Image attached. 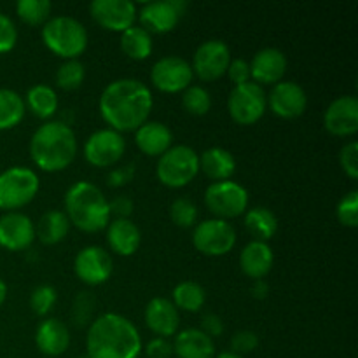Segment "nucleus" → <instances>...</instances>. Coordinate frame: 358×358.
<instances>
[{
    "label": "nucleus",
    "mask_w": 358,
    "mask_h": 358,
    "mask_svg": "<svg viewBox=\"0 0 358 358\" xmlns=\"http://www.w3.org/2000/svg\"><path fill=\"white\" fill-rule=\"evenodd\" d=\"M154 98L142 80L124 77L107 84L100 94L98 108L103 121L114 131H136L149 121Z\"/></svg>",
    "instance_id": "1"
},
{
    "label": "nucleus",
    "mask_w": 358,
    "mask_h": 358,
    "mask_svg": "<svg viewBox=\"0 0 358 358\" xmlns=\"http://www.w3.org/2000/svg\"><path fill=\"white\" fill-rule=\"evenodd\" d=\"M142 350L138 329L117 313H105L94 318L87 329V358H138Z\"/></svg>",
    "instance_id": "2"
},
{
    "label": "nucleus",
    "mask_w": 358,
    "mask_h": 358,
    "mask_svg": "<svg viewBox=\"0 0 358 358\" xmlns=\"http://www.w3.org/2000/svg\"><path fill=\"white\" fill-rule=\"evenodd\" d=\"M77 154L73 129L63 121H48L30 138V157L42 171H62L72 164Z\"/></svg>",
    "instance_id": "3"
},
{
    "label": "nucleus",
    "mask_w": 358,
    "mask_h": 358,
    "mask_svg": "<svg viewBox=\"0 0 358 358\" xmlns=\"http://www.w3.org/2000/svg\"><path fill=\"white\" fill-rule=\"evenodd\" d=\"M65 215L70 224L84 233L107 229L110 222L108 201L103 192L87 180L70 185L65 194Z\"/></svg>",
    "instance_id": "4"
},
{
    "label": "nucleus",
    "mask_w": 358,
    "mask_h": 358,
    "mask_svg": "<svg viewBox=\"0 0 358 358\" xmlns=\"http://www.w3.org/2000/svg\"><path fill=\"white\" fill-rule=\"evenodd\" d=\"M42 42L63 59H77L87 48V30L72 16L49 17L42 24Z\"/></svg>",
    "instance_id": "5"
},
{
    "label": "nucleus",
    "mask_w": 358,
    "mask_h": 358,
    "mask_svg": "<svg viewBox=\"0 0 358 358\" xmlns=\"http://www.w3.org/2000/svg\"><path fill=\"white\" fill-rule=\"evenodd\" d=\"M199 171V154L189 145H173L161 154L156 175L166 187L180 189L194 180Z\"/></svg>",
    "instance_id": "6"
},
{
    "label": "nucleus",
    "mask_w": 358,
    "mask_h": 358,
    "mask_svg": "<svg viewBox=\"0 0 358 358\" xmlns=\"http://www.w3.org/2000/svg\"><path fill=\"white\" fill-rule=\"evenodd\" d=\"M41 180L31 168L13 166L0 173V210L14 212L37 196Z\"/></svg>",
    "instance_id": "7"
},
{
    "label": "nucleus",
    "mask_w": 358,
    "mask_h": 358,
    "mask_svg": "<svg viewBox=\"0 0 358 358\" xmlns=\"http://www.w3.org/2000/svg\"><path fill=\"white\" fill-rule=\"evenodd\" d=\"M205 205L215 219H234L247 212L248 192L238 182H213L205 191Z\"/></svg>",
    "instance_id": "8"
},
{
    "label": "nucleus",
    "mask_w": 358,
    "mask_h": 358,
    "mask_svg": "<svg viewBox=\"0 0 358 358\" xmlns=\"http://www.w3.org/2000/svg\"><path fill=\"white\" fill-rule=\"evenodd\" d=\"M266 108H268V103H266L264 90L254 80L234 86L227 98V110L238 124H254L264 115Z\"/></svg>",
    "instance_id": "9"
},
{
    "label": "nucleus",
    "mask_w": 358,
    "mask_h": 358,
    "mask_svg": "<svg viewBox=\"0 0 358 358\" xmlns=\"http://www.w3.org/2000/svg\"><path fill=\"white\" fill-rule=\"evenodd\" d=\"M196 250L208 257H220L233 250L236 245V231L227 220L208 219L196 224L192 233Z\"/></svg>",
    "instance_id": "10"
},
{
    "label": "nucleus",
    "mask_w": 358,
    "mask_h": 358,
    "mask_svg": "<svg viewBox=\"0 0 358 358\" xmlns=\"http://www.w3.org/2000/svg\"><path fill=\"white\" fill-rule=\"evenodd\" d=\"M126 150V140L110 128L98 129L84 143V157L96 168H110L121 161Z\"/></svg>",
    "instance_id": "11"
},
{
    "label": "nucleus",
    "mask_w": 358,
    "mask_h": 358,
    "mask_svg": "<svg viewBox=\"0 0 358 358\" xmlns=\"http://www.w3.org/2000/svg\"><path fill=\"white\" fill-rule=\"evenodd\" d=\"M187 10L185 0H157L145 2L136 13L142 28L152 34H168L173 30Z\"/></svg>",
    "instance_id": "12"
},
{
    "label": "nucleus",
    "mask_w": 358,
    "mask_h": 358,
    "mask_svg": "<svg viewBox=\"0 0 358 358\" xmlns=\"http://www.w3.org/2000/svg\"><path fill=\"white\" fill-rule=\"evenodd\" d=\"M231 59L233 58H231V51L226 42L212 38V41L203 42L196 49L191 65L192 73H196L201 80L212 83L226 76Z\"/></svg>",
    "instance_id": "13"
},
{
    "label": "nucleus",
    "mask_w": 358,
    "mask_h": 358,
    "mask_svg": "<svg viewBox=\"0 0 358 358\" xmlns=\"http://www.w3.org/2000/svg\"><path fill=\"white\" fill-rule=\"evenodd\" d=\"M191 63L180 56H164L159 58L150 69V80L163 93H178L191 86L192 83Z\"/></svg>",
    "instance_id": "14"
},
{
    "label": "nucleus",
    "mask_w": 358,
    "mask_h": 358,
    "mask_svg": "<svg viewBox=\"0 0 358 358\" xmlns=\"http://www.w3.org/2000/svg\"><path fill=\"white\" fill-rule=\"evenodd\" d=\"M114 269L110 254L105 248L90 245L84 247L73 259V271L77 278L91 287H98L107 282Z\"/></svg>",
    "instance_id": "15"
},
{
    "label": "nucleus",
    "mask_w": 358,
    "mask_h": 358,
    "mask_svg": "<svg viewBox=\"0 0 358 358\" xmlns=\"http://www.w3.org/2000/svg\"><path fill=\"white\" fill-rule=\"evenodd\" d=\"M266 103L275 115L282 119H297L306 112L308 94L294 80H280L266 94Z\"/></svg>",
    "instance_id": "16"
},
{
    "label": "nucleus",
    "mask_w": 358,
    "mask_h": 358,
    "mask_svg": "<svg viewBox=\"0 0 358 358\" xmlns=\"http://www.w3.org/2000/svg\"><path fill=\"white\" fill-rule=\"evenodd\" d=\"M136 13L131 0H93L90 3L91 17L105 30L119 34L135 24Z\"/></svg>",
    "instance_id": "17"
},
{
    "label": "nucleus",
    "mask_w": 358,
    "mask_h": 358,
    "mask_svg": "<svg viewBox=\"0 0 358 358\" xmlns=\"http://www.w3.org/2000/svg\"><path fill=\"white\" fill-rule=\"evenodd\" d=\"M35 240V224L24 213L7 212L0 217V247L9 252L27 250Z\"/></svg>",
    "instance_id": "18"
},
{
    "label": "nucleus",
    "mask_w": 358,
    "mask_h": 358,
    "mask_svg": "<svg viewBox=\"0 0 358 358\" xmlns=\"http://www.w3.org/2000/svg\"><path fill=\"white\" fill-rule=\"evenodd\" d=\"M324 126L331 135L352 136L358 131V100L345 94L332 101L324 114Z\"/></svg>",
    "instance_id": "19"
},
{
    "label": "nucleus",
    "mask_w": 358,
    "mask_h": 358,
    "mask_svg": "<svg viewBox=\"0 0 358 358\" xmlns=\"http://www.w3.org/2000/svg\"><path fill=\"white\" fill-rule=\"evenodd\" d=\"M145 325L157 336V338H171L177 334L180 325V315L175 304L164 297H154L145 306Z\"/></svg>",
    "instance_id": "20"
},
{
    "label": "nucleus",
    "mask_w": 358,
    "mask_h": 358,
    "mask_svg": "<svg viewBox=\"0 0 358 358\" xmlns=\"http://www.w3.org/2000/svg\"><path fill=\"white\" fill-rule=\"evenodd\" d=\"M248 65L255 84H276L287 72V56L276 48H264L255 52Z\"/></svg>",
    "instance_id": "21"
},
{
    "label": "nucleus",
    "mask_w": 358,
    "mask_h": 358,
    "mask_svg": "<svg viewBox=\"0 0 358 358\" xmlns=\"http://www.w3.org/2000/svg\"><path fill=\"white\" fill-rule=\"evenodd\" d=\"M35 345L48 357H59L69 350L70 332L58 318H45L35 332Z\"/></svg>",
    "instance_id": "22"
},
{
    "label": "nucleus",
    "mask_w": 358,
    "mask_h": 358,
    "mask_svg": "<svg viewBox=\"0 0 358 358\" xmlns=\"http://www.w3.org/2000/svg\"><path fill=\"white\" fill-rule=\"evenodd\" d=\"M273 255L271 247L266 241H250L240 254V269L245 276L252 280H264L271 271Z\"/></svg>",
    "instance_id": "23"
},
{
    "label": "nucleus",
    "mask_w": 358,
    "mask_h": 358,
    "mask_svg": "<svg viewBox=\"0 0 358 358\" xmlns=\"http://www.w3.org/2000/svg\"><path fill=\"white\" fill-rule=\"evenodd\" d=\"M135 142L143 154L159 157L171 147L173 133L164 122L147 121L135 131Z\"/></svg>",
    "instance_id": "24"
},
{
    "label": "nucleus",
    "mask_w": 358,
    "mask_h": 358,
    "mask_svg": "<svg viewBox=\"0 0 358 358\" xmlns=\"http://www.w3.org/2000/svg\"><path fill=\"white\" fill-rule=\"evenodd\" d=\"M107 241L112 252L121 257H129L138 250L142 234L129 219H114L107 226Z\"/></svg>",
    "instance_id": "25"
},
{
    "label": "nucleus",
    "mask_w": 358,
    "mask_h": 358,
    "mask_svg": "<svg viewBox=\"0 0 358 358\" xmlns=\"http://www.w3.org/2000/svg\"><path fill=\"white\" fill-rule=\"evenodd\" d=\"M173 353L178 358H213L215 345L213 339L199 329H185L175 336Z\"/></svg>",
    "instance_id": "26"
},
{
    "label": "nucleus",
    "mask_w": 358,
    "mask_h": 358,
    "mask_svg": "<svg viewBox=\"0 0 358 358\" xmlns=\"http://www.w3.org/2000/svg\"><path fill=\"white\" fill-rule=\"evenodd\" d=\"M199 170L210 178V180L222 182L231 180L236 171V159L233 154L222 147H210L199 156Z\"/></svg>",
    "instance_id": "27"
},
{
    "label": "nucleus",
    "mask_w": 358,
    "mask_h": 358,
    "mask_svg": "<svg viewBox=\"0 0 358 358\" xmlns=\"http://www.w3.org/2000/svg\"><path fill=\"white\" fill-rule=\"evenodd\" d=\"M24 108L38 119H49L58 110V94L48 84H35L23 98Z\"/></svg>",
    "instance_id": "28"
},
{
    "label": "nucleus",
    "mask_w": 358,
    "mask_h": 358,
    "mask_svg": "<svg viewBox=\"0 0 358 358\" xmlns=\"http://www.w3.org/2000/svg\"><path fill=\"white\" fill-rule=\"evenodd\" d=\"M70 222L62 210H48L35 227V236L44 245H56L69 234Z\"/></svg>",
    "instance_id": "29"
},
{
    "label": "nucleus",
    "mask_w": 358,
    "mask_h": 358,
    "mask_svg": "<svg viewBox=\"0 0 358 358\" xmlns=\"http://www.w3.org/2000/svg\"><path fill=\"white\" fill-rule=\"evenodd\" d=\"M245 227L255 238V241H268L278 231V219L269 208L257 206V208H252L247 212Z\"/></svg>",
    "instance_id": "30"
},
{
    "label": "nucleus",
    "mask_w": 358,
    "mask_h": 358,
    "mask_svg": "<svg viewBox=\"0 0 358 358\" xmlns=\"http://www.w3.org/2000/svg\"><path fill=\"white\" fill-rule=\"evenodd\" d=\"M121 49L131 59L149 58L152 52V35L145 28L133 24L121 34Z\"/></svg>",
    "instance_id": "31"
},
{
    "label": "nucleus",
    "mask_w": 358,
    "mask_h": 358,
    "mask_svg": "<svg viewBox=\"0 0 358 358\" xmlns=\"http://www.w3.org/2000/svg\"><path fill=\"white\" fill-rule=\"evenodd\" d=\"M24 101L20 93L7 87H0V131L20 124L24 117Z\"/></svg>",
    "instance_id": "32"
},
{
    "label": "nucleus",
    "mask_w": 358,
    "mask_h": 358,
    "mask_svg": "<svg viewBox=\"0 0 358 358\" xmlns=\"http://www.w3.org/2000/svg\"><path fill=\"white\" fill-rule=\"evenodd\" d=\"M206 299L205 289H203L199 283L191 282V280H185V282H180L173 289V294H171V303L175 304L177 310L191 311V313H196L203 308Z\"/></svg>",
    "instance_id": "33"
},
{
    "label": "nucleus",
    "mask_w": 358,
    "mask_h": 358,
    "mask_svg": "<svg viewBox=\"0 0 358 358\" xmlns=\"http://www.w3.org/2000/svg\"><path fill=\"white\" fill-rule=\"evenodd\" d=\"M86 79V66L79 59H65L56 70V84L65 91L79 90Z\"/></svg>",
    "instance_id": "34"
},
{
    "label": "nucleus",
    "mask_w": 358,
    "mask_h": 358,
    "mask_svg": "<svg viewBox=\"0 0 358 358\" xmlns=\"http://www.w3.org/2000/svg\"><path fill=\"white\" fill-rule=\"evenodd\" d=\"M16 14L27 24H44L51 16V2L49 0H17Z\"/></svg>",
    "instance_id": "35"
},
{
    "label": "nucleus",
    "mask_w": 358,
    "mask_h": 358,
    "mask_svg": "<svg viewBox=\"0 0 358 358\" xmlns=\"http://www.w3.org/2000/svg\"><path fill=\"white\" fill-rule=\"evenodd\" d=\"M182 105L191 115H205L212 108V96L203 86H189L182 94Z\"/></svg>",
    "instance_id": "36"
},
{
    "label": "nucleus",
    "mask_w": 358,
    "mask_h": 358,
    "mask_svg": "<svg viewBox=\"0 0 358 358\" xmlns=\"http://www.w3.org/2000/svg\"><path fill=\"white\" fill-rule=\"evenodd\" d=\"M94 313H96V299L91 292H79L72 303L70 317L76 327H86L93 322Z\"/></svg>",
    "instance_id": "37"
},
{
    "label": "nucleus",
    "mask_w": 358,
    "mask_h": 358,
    "mask_svg": "<svg viewBox=\"0 0 358 358\" xmlns=\"http://www.w3.org/2000/svg\"><path fill=\"white\" fill-rule=\"evenodd\" d=\"M170 217L175 226L189 229V227H194L196 222H198V206L191 199L177 198L173 199L170 206Z\"/></svg>",
    "instance_id": "38"
},
{
    "label": "nucleus",
    "mask_w": 358,
    "mask_h": 358,
    "mask_svg": "<svg viewBox=\"0 0 358 358\" xmlns=\"http://www.w3.org/2000/svg\"><path fill=\"white\" fill-rule=\"evenodd\" d=\"M56 289L51 285H38L30 294V308L37 317L51 313L56 304Z\"/></svg>",
    "instance_id": "39"
},
{
    "label": "nucleus",
    "mask_w": 358,
    "mask_h": 358,
    "mask_svg": "<svg viewBox=\"0 0 358 358\" xmlns=\"http://www.w3.org/2000/svg\"><path fill=\"white\" fill-rule=\"evenodd\" d=\"M336 215L338 220L346 227H357L358 226V192L350 191L348 194L343 196L339 199L338 206H336Z\"/></svg>",
    "instance_id": "40"
},
{
    "label": "nucleus",
    "mask_w": 358,
    "mask_h": 358,
    "mask_svg": "<svg viewBox=\"0 0 358 358\" xmlns=\"http://www.w3.org/2000/svg\"><path fill=\"white\" fill-rule=\"evenodd\" d=\"M259 346V336L254 331H238L231 338V352L243 357L252 353Z\"/></svg>",
    "instance_id": "41"
},
{
    "label": "nucleus",
    "mask_w": 358,
    "mask_h": 358,
    "mask_svg": "<svg viewBox=\"0 0 358 358\" xmlns=\"http://www.w3.org/2000/svg\"><path fill=\"white\" fill-rule=\"evenodd\" d=\"M17 42V30L7 14L0 13V55L13 51Z\"/></svg>",
    "instance_id": "42"
},
{
    "label": "nucleus",
    "mask_w": 358,
    "mask_h": 358,
    "mask_svg": "<svg viewBox=\"0 0 358 358\" xmlns=\"http://www.w3.org/2000/svg\"><path fill=\"white\" fill-rule=\"evenodd\" d=\"M339 164L350 178H358V143L350 142L339 150Z\"/></svg>",
    "instance_id": "43"
},
{
    "label": "nucleus",
    "mask_w": 358,
    "mask_h": 358,
    "mask_svg": "<svg viewBox=\"0 0 358 358\" xmlns=\"http://www.w3.org/2000/svg\"><path fill=\"white\" fill-rule=\"evenodd\" d=\"M226 73L229 76L231 83H233L234 86H241V84H245L250 80V65H248L247 59H243V58L231 59Z\"/></svg>",
    "instance_id": "44"
},
{
    "label": "nucleus",
    "mask_w": 358,
    "mask_h": 358,
    "mask_svg": "<svg viewBox=\"0 0 358 358\" xmlns=\"http://www.w3.org/2000/svg\"><path fill=\"white\" fill-rule=\"evenodd\" d=\"M145 355L149 358H171L173 345L164 338H154L147 343Z\"/></svg>",
    "instance_id": "45"
},
{
    "label": "nucleus",
    "mask_w": 358,
    "mask_h": 358,
    "mask_svg": "<svg viewBox=\"0 0 358 358\" xmlns=\"http://www.w3.org/2000/svg\"><path fill=\"white\" fill-rule=\"evenodd\" d=\"M133 208H135V205H133L131 198H128V196H117L112 201H108V212L114 219H129Z\"/></svg>",
    "instance_id": "46"
},
{
    "label": "nucleus",
    "mask_w": 358,
    "mask_h": 358,
    "mask_svg": "<svg viewBox=\"0 0 358 358\" xmlns=\"http://www.w3.org/2000/svg\"><path fill=\"white\" fill-rule=\"evenodd\" d=\"M199 331L205 332L208 338H219L222 336L224 332V322L219 315H213V313H206L201 317V329Z\"/></svg>",
    "instance_id": "47"
},
{
    "label": "nucleus",
    "mask_w": 358,
    "mask_h": 358,
    "mask_svg": "<svg viewBox=\"0 0 358 358\" xmlns=\"http://www.w3.org/2000/svg\"><path fill=\"white\" fill-rule=\"evenodd\" d=\"M135 175V164H126V166L115 168L108 173V185L110 187H122L128 184Z\"/></svg>",
    "instance_id": "48"
},
{
    "label": "nucleus",
    "mask_w": 358,
    "mask_h": 358,
    "mask_svg": "<svg viewBox=\"0 0 358 358\" xmlns=\"http://www.w3.org/2000/svg\"><path fill=\"white\" fill-rule=\"evenodd\" d=\"M250 294L255 297V299H266L269 294V285L264 282V280H254Z\"/></svg>",
    "instance_id": "49"
},
{
    "label": "nucleus",
    "mask_w": 358,
    "mask_h": 358,
    "mask_svg": "<svg viewBox=\"0 0 358 358\" xmlns=\"http://www.w3.org/2000/svg\"><path fill=\"white\" fill-rule=\"evenodd\" d=\"M6 297H7V285L2 278H0V306L6 303Z\"/></svg>",
    "instance_id": "50"
},
{
    "label": "nucleus",
    "mask_w": 358,
    "mask_h": 358,
    "mask_svg": "<svg viewBox=\"0 0 358 358\" xmlns=\"http://www.w3.org/2000/svg\"><path fill=\"white\" fill-rule=\"evenodd\" d=\"M213 358H243V357L236 355V353L233 352H224V353H219V355H215Z\"/></svg>",
    "instance_id": "51"
}]
</instances>
